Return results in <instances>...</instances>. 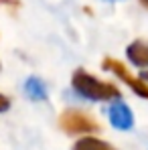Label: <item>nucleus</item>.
I'll list each match as a JSON object with an SVG mask.
<instances>
[{"mask_svg":"<svg viewBox=\"0 0 148 150\" xmlns=\"http://www.w3.org/2000/svg\"><path fill=\"white\" fill-rule=\"evenodd\" d=\"M110 122H112L114 128H118V130H130L134 126L132 110L122 100H116L112 103V108H110Z\"/></svg>","mask_w":148,"mask_h":150,"instance_id":"nucleus-4","label":"nucleus"},{"mask_svg":"<svg viewBox=\"0 0 148 150\" xmlns=\"http://www.w3.org/2000/svg\"><path fill=\"white\" fill-rule=\"evenodd\" d=\"M25 91H26V96H28L30 100H35V101L47 100V87H45V83H43L39 77H28V79H26Z\"/></svg>","mask_w":148,"mask_h":150,"instance_id":"nucleus-6","label":"nucleus"},{"mask_svg":"<svg viewBox=\"0 0 148 150\" xmlns=\"http://www.w3.org/2000/svg\"><path fill=\"white\" fill-rule=\"evenodd\" d=\"M108 2H112V0H108Z\"/></svg>","mask_w":148,"mask_h":150,"instance_id":"nucleus-11","label":"nucleus"},{"mask_svg":"<svg viewBox=\"0 0 148 150\" xmlns=\"http://www.w3.org/2000/svg\"><path fill=\"white\" fill-rule=\"evenodd\" d=\"M142 81H148V71H146V73H142Z\"/></svg>","mask_w":148,"mask_h":150,"instance_id":"nucleus-9","label":"nucleus"},{"mask_svg":"<svg viewBox=\"0 0 148 150\" xmlns=\"http://www.w3.org/2000/svg\"><path fill=\"white\" fill-rule=\"evenodd\" d=\"M103 69H108V71H112L116 77H120L132 91H136V96H140V98L148 100V83H144L140 77H134V75L126 69L124 63L116 61V59H112V57H108V59H103Z\"/></svg>","mask_w":148,"mask_h":150,"instance_id":"nucleus-3","label":"nucleus"},{"mask_svg":"<svg viewBox=\"0 0 148 150\" xmlns=\"http://www.w3.org/2000/svg\"><path fill=\"white\" fill-rule=\"evenodd\" d=\"M8 108H10V100H8L6 96H2V93H0V114H2V112H6Z\"/></svg>","mask_w":148,"mask_h":150,"instance_id":"nucleus-8","label":"nucleus"},{"mask_svg":"<svg viewBox=\"0 0 148 150\" xmlns=\"http://www.w3.org/2000/svg\"><path fill=\"white\" fill-rule=\"evenodd\" d=\"M128 59L136 65V67H148V43L144 41H136L128 47Z\"/></svg>","mask_w":148,"mask_h":150,"instance_id":"nucleus-5","label":"nucleus"},{"mask_svg":"<svg viewBox=\"0 0 148 150\" xmlns=\"http://www.w3.org/2000/svg\"><path fill=\"white\" fill-rule=\"evenodd\" d=\"M73 89L91 101H108V100H120V89L114 83L99 81L98 77L89 75L83 69H77L73 73Z\"/></svg>","mask_w":148,"mask_h":150,"instance_id":"nucleus-1","label":"nucleus"},{"mask_svg":"<svg viewBox=\"0 0 148 150\" xmlns=\"http://www.w3.org/2000/svg\"><path fill=\"white\" fill-rule=\"evenodd\" d=\"M59 126L67 134H91L99 130L98 122L81 110H65L59 118Z\"/></svg>","mask_w":148,"mask_h":150,"instance_id":"nucleus-2","label":"nucleus"},{"mask_svg":"<svg viewBox=\"0 0 148 150\" xmlns=\"http://www.w3.org/2000/svg\"><path fill=\"white\" fill-rule=\"evenodd\" d=\"M142 2H144V4H146V6H148V0H142Z\"/></svg>","mask_w":148,"mask_h":150,"instance_id":"nucleus-10","label":"nucleus"},{"mask_svg":"<svg viewBox=\"0 0 148 150\" xmlns=\"http://www.w3.org/2000/svg\"><path fill=\"white\" fill-rule=\"evenodd\" d=\"M73 150H114L108 142L99 140V138H93V136H85L81 138L79 142H75Z\"/></svg>","mask_w":148,"mask_h":150,"instance_id":"nucleus-7","label":"nucleus"}]
</instances>
